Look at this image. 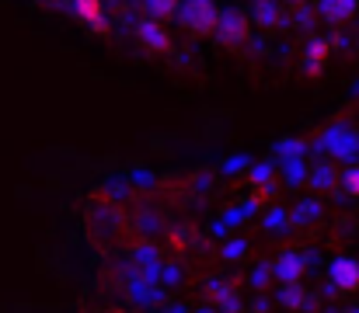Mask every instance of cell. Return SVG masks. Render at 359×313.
I'll use <instances>...</instances> for the list:
<instances>
[{"label":"cell","mask_w":359,"mask_h":313,"mask_svg":"<svg viewBox=\"0 0 359 313\" xmlns=\"http://www.w3.org/2000/svg\"><path fill=\"white\" fill-rule=\"evenodd\" d=\"M182 14L196 35H217V28H220V11L213 0H185Z\"/></svg>","instance_id":"cell-1"},{"label":"cell","mask_w":359,"mask_h":313,"mask_svg":"<svg viewBox=\"0 0 359 313\" xmlns=\"http://www.w3.org/2000/svg\"><path fill=\"white\" fill-rule=\"evenodd\" d=\"M217 39L220 46L227 49H238L251 39V21L244 11H220V28H217Z\"/></svg>","instance_id":"cell-2"},{"label":"cell","mask_w":359,"mask_h":313,"mask_svg":"<svg viewBox=\"0 0 359 313\" xmlns=\"http://www.w3.org/2000/svg\"><path fill=\"white\" fill-rule=\"evenodd\" d=\"M136 39L143 42V49H150V53H157V56H164V53H171V35L161 28V21H140V28H136Z\"/></svg>","instance_id":"cell-3"},{"label":"cell","mask_w":359,"mask_h":313,"mask_svg":"<svg viewBox=\"0 0 359 313\" xmlns=\"http://www.w3.org/2000/svg\"><path fill=\"white\" fill-rule=\"evenodd\" d=\"M74 11L77 18L95 28V32H109V21H105V0H74Z\"/></svg>","instance_id":"cell-4"},{"label":"cell","mask_w":359,"mask_h":313,"mask_svg":"<svg viewBox=\"0 0 359 313\" xmlns=\"http://www.w3.org/2000/svg\"><path fill=\"white\" fill-rule=\"evenodd\" d=\"M332 279H335L339 289L356 293L359 289V261H353V258H335V265H332Z\"/></svg>","instance_id":"cell-5"},{"label":"cell","mask_w":359,"mask_h":313,"mask_svg":"<svg viewBox=\"0 0 359 313\" xmlns=\"http://www.w3.org/2000/svg\"><path fill=\"white\" fill-rule=\"evenodd\" d=\"M359 0H325L321 4V14L332 21V25H342V21H349L353 14H356Z\"/></svg>","instance_id":"cell-6"},{"label":"cell","mask_w":359,"mask_h":313,"mask_svg":"<svg viewBox=\"0 0 359 313\" xmlns=\"http://www.w3.org/2000/svg\"><path fill=\"white\" fill-rule=\"evenodd\" d=\"M143 4H147V11H150L154 21H164V18L178 14V7H182V0H143Z\"/></svg>","instance_id":"cell-7"},{"label":"cell","mask_w":359,"mask_h":313,"mask_svg":"<svg viewBox=\"0 0 359 313\" xmlns=\"http://www.w3.org/2000/svg\"><path fill=\"white\" fill-rule=\"evenodd\" d=\"M307 56H311L307 74H311V77H318V74H321V67L328 63V42H314V46L307 49Z\"/></svg>","instance_id":"cell-8"},{"label":"cell","mask_w":359,"mask_h":313,"mask_svg":"<svg viewBox=\"0 0 359 313\" xmlns=\"http://www.w3.org/2000/svg\"><path fill=\"white\" fill-rule=\"evenodd\" d=\"M342 181H346V192H349V195H359V167H349Z\"/></svg>","instance_id":"cell-9"},{"label":"cell","mask_w":359,"mask_h":313,"mask_svg":"<svg viewBox=\"0 0 359 313\" xmlns=\"http://www.w3.org/2000/svg\"><path fill=\"white\" fill-rule=\"evenodd\" d=\"M279 272H283L286 279H297V275H300V261H293V258H290L286 265H279Z\"/></svg>","instance_id":"cell-10"},{"label":"cell","mask_w":359,"mask_h":313,"mask_svg":"<svg viewBox=\"0 0 359 313\" xmlns=\"http://www.w3.org/2000/svg\"><path fill=\"white\" fill-rule=\"evenodd\" d=\"M42 4H60V0H42Z\"/></svg>","instance_id":"cell-11"},{"label":"cell","mask_w":359,"mask_h":313,"mask_svg":"<svg viewBox=\"0 0 359 313\" xmlns=\"http://www.w3.org/2000/svg\"><path fill=\"white\" fill-rule=\"evenodd\" d=\"M286 4H297V0H286Z\"/></svg>","instance_id":"cell-12"}]
</instances>
